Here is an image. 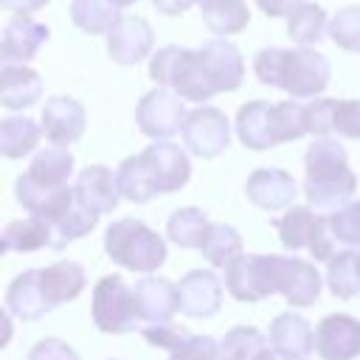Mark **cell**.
<instances>
[{"label":"cell","instance_id":"obj_11","mask_svg":"<svg viewBox=\"0 0 360 360\" xmlns=\"http://www.w3.org/2000/svg\"><path fill=\"white\" fill-rule=\"evenodd\" d=\"M141 155L149 163V172H152L155 186H158V194L180 191L188 183L191 160H188V155L177 143H172V141H152V146H146Z\"/></svg>","mask_w":360,"mask_h":360},{"label":"cell","instance_id":"obj_50","mask_svg":"<svg viewBox=\"0 0 360 360\" xmlns=\"http://www.w3.org/2000/svg\"><path fill=\"white\" fill-rule=\"evenodd\" d=\"M335 233H332V228H329V217H321L318 219V228H315V233H312V242H309V253H312V259L315 262H329L338 250H335Z\"/></svg>","mask_w":360,"mask_h":360},{"label":"cell","instance_id":"obj_22","mask_svg":"<svg viewBox=\"0 0 360 360\" xmlns=\"http://www.w3.org/2000/svg\"><path fill=\"white\" fill-rule=\"evenodd\" d=\"M42 96V79L28 65L3 62L0 68V104L6 110H25Z\"/></svg>","mask_w":360,"mask_h":360},{"label":"cell","instance_id":"obj_16","mask_svg":"<svg viewBox=\"0 0 360 360\" xmlns=\"http://www.w3.org/2000/svg\"><path fill=\"white\" fill-rule=\"evenodd\" d=\"M267 340H270V349L281 360H307L315 352V332L309 321L295 315L292 309L273 318Z\"/></svg>","mask_w":360,"mask_h":360},{"label":"cell","instance_id":"obj_12","mask_svg":"<svg viewBox=\"0 0 360 360\" xmlns=\"http://www.w3.org/2000/svg\"><path fill=\"white\" fill-rule=\"evenodd\" d=\"M245 194L262 211H281V208H292L298 186L290 172L276 169V166H262L248 177Z\"/></svg>","mask_w":360,"mask_h":360},{"label":"cell","instance_id":"obj_48","mask_svg":"<svg viewBox=\"0 0 360 360\" xmlns=\"http://www.w3.org/2000/svg\"><path fill=\"white\" fill-rule=\"evenodd\" d=\"M28 360H82L79 352L62 338H42L28 352Z\"/></svg>","mask_w":360,"mask_h":360},{"label":"cell","instance_id":"obj_44","mask_svg":"<svg viewBox=\"0 0 360 360\" xmlns=\"http://www.w3.org/2000/svg\"><path fill=\"white\" fill-rule=\"evenodd\" d=\"M141 335L146 338L149 346L163 349V352H169V354H174V352L191 338V335H188L183 326H177V323H146V326L141 329Z\"/></svg>","mask_w":360,"mask_h":360},{"label":"cell","instance_id":"obj_5","mask_svg":"<svg viewBox=\"0 0 360 360\" xmlns=\"http://www.w3.org/2000/svg\"><path fill=\"white\" fill-rule=\"evenodd\" d=\"M225 287L236 301L256 304L276 292V267L273 256L245 253L225 270Z\"/></svg>","mask_w":360,"mask_h":360},{"label":"cell","instance_id":"obj_30","mask_svg":"<svg viewBox=\"0 0 360 360\" xmlns=\"http://www.w3.org/2000/svg\"><path fill=\"white\" fill-rule=\"evenodd\" d=\"M202 11V22L211 34L228 39L231 34H239L248 28L250 22V11L245 0H211L205 6H200Z\"/></svg>","mask_w":360,"mask_h":360},{"label":"cell","instance_id":"obj_58","mask_svg":"<svg viewBox=\"0 0 360 360\" xmlns=\"http://www.w3.org/2000/svg\"><path fill=\"white\" fill-rule=\"evenodd\" d=\"M219 360H222V357H219Z\"/></svg>","mask_w":360,"mask_h":360},{"label":"cell","instance_id":"obj_54","mask_svg":"<svg viewBox=\"0 0 360 360\" xmlns=\"http://www.w3.org/2000/svg\"><path fill=\"white\" fill-rule=\"evenodd\" d=\"M256 360H281V357H278V354H276L273 349H264V352H262V354H259Z\"/></svg>","mask_w":360,"mask_h":360},{"label":"cell","instance_id":"obj_6","mask_svg":"<svg viewBox=\"0 0 360 360\" xmlns=\"http://www.w3.org/2000/svg\"><path fill=\"white\" fill-rule=\"evenodd\" d=\"M183 143L197 158H217L231 146V124L228 115L217 107H194L183 124Z\"/></svg>","mask_w":360,"mask_h":360},{"label":"cell","instance_id":"obj_38","mask_svg":"<svg viewBox=\"0 0 360 360\" xmlns=\"http://www.w3.org/2000/svg\"><path fill=\"white\" fill-rule=\"evenodd\" d=\"M96 222H98V214H93L90 208H84V205L76 200L59 219L51 222V228H53V250H59V248H65L68 242L82 239L84 233H90V231L96 228Z\"/></svg>","mask_w":360,"mask_h":360},{"label":"cell","instance_id":"obj_24","mask_svg":"<svg viewBox=\"0 0 360 360\" xmlns=\"http://www.w3.org/2000/svg\"><path fill=\"white\" fill-rule=\"evenodd\" d=\"M270 101L264 98H253L248 104L239 107L236 112V135L239 141L248 146V149H273L278 146L276 143V135H273V121H270Z\"/></svg>","mask_w":360,"mask_h":360},{"label":"cell","instance_id":"obj_49","mask_svg":"<svg viewBox=\"0 0 360 360\" xmlns=\"http://www.w3.org/2000/svg\"><path fill=\"white\" fill-rule=\"evenodd\" d=\"M177 51H180V45H166V48H160V51L149 59V79H152L158 87H169Z\"/></svg>","mask_w":360,"mask_h":360},{"label":"cell","instance_id":"obj_17","mask_svg":"<svg viewBox=\"0 0 360 360\" xmlns=\"http://www.w3.org/2000/svg\"><path fill=\"white\" fill-rule=\"evenodd\" d=\"M357 188V177L354 172L346 169H335V172H321V174H309L304 180V194L309 208L315 211H329L335 214L338 208L352 202V194Z\"/></svg>","mask_w":360,"mask_h":360},{"label":"cell","instance_id":"obj_53","mask_svg":"<svg viewBox=\"0 0 360 360\" xmlns=\"http://www.w3.org/2000/svg\"><path fill=\"white\" fill-rule=\"evenodd\" d=\"M152 3H155V8H158L160 14L177 17V14H183V11H188V6H191L194 0H152Z\"/></svg>","mask_w":360,"mask_h":360},{"label":"cell","instance_id":"obj_43","mask_svg":"<svg viewBox=\"0 0 360 360\" xmlns=\"http://www.w3.org/2000/svg\"><path fill=\"white\" fill-rule=\"evenodd\" d=\"M329 228L338 242H343L349 248H360V200L329 214Z\"/></svg>","mask_w":360,"mask_h":360},{"label":"cell","instance_id":"obj_55","mask_svg":"<svg viewBox=\"0 0 360 360\" xmlns=\"http://www.w3.org/2000/svg\"><path fill=\"white\" fill-rule=\"evenodd\" d=\"M110 3H112L115 8H129V6H135L138 0H110Z\"/></svg>","mask_w":360,"mask_h":360},{"label":"cell","instance_id":"obj_27","mask_svg":"<svg viewBox=\"0 0 360 360\" xmlns=\"http://www.w3.org/2000/svg\"><path fill=\"white\" fill-rule=\"evenodd\" d=\"M211 219L202 208H194V205H186V208H177L169 222H166V236L177 245V248H188V250H202V242L211 231Z\"/></svg>","mask_w":360,"mask_h":360},{"label":"cell","instance_id":"obj_40","mask_svg":"<svg viewBox=\"0 0 360 360\" xmlns=\"http://www.w3.org/2000/svg\"><path fill=\"white\" fill-rule=\"evenodd\" d=\"M349 166V155L346 149L335 141V138H315L312 146L304 155V169L307 177L309 174H321V172H335V169H346Z\"/></svg>","mask_w":360,"mask_h":360},{"label":"cell","instance_id":"obj_35","mask_svg":"<svg viewBox=\"0 0 360 360\" xmlns=\"http://www.w3.org/2000/svg\"><path fill=\"white\" fill-rule=\"evenodd\" d=\"M70 20L79 31L96 37V34H110L121 20V14L110 0H70Z\"/></svg>","mask_w":360,"mask_h":360},{"label":"cell","instance_id":"obj_52","mask_svg":"<svg viewBox=\"0 0 360 360\" xmlns=\"http://www.w3.org/2000/svg\"><path fill=\"white\" fill-rule=\"evenodd\" d=\"M51 0H0V6L11 14H34L39 11L42 6H48Z\"/></svg>","mask_w":360,"mask_h":360},{"label":"cell","instance_id":"obj_29","mask_svg":"<svg viewBox=\"0 0 360 360\" xmlns=\"http://www.w3.org/2000/svg\"><path fill=\"white\" fill-rule=\"evenodd\" d=\"M115 177H118L121 197L129 200V202H149L158 194L155 177H152L149 163H146V158L141 152L124 158L121 166H118V172H115Z\"/></svg>","mask_w":360,"mask_h":360},{"label":"cell","instance_id":"obj_57","mask_svg":"<svg viewBox=\"0 0 360 360\" xmlns=\"http://www.w3.org/2000/svg\"><path fill=\"white\" fill-rule=\"evenodd\" d=\"M357 270H360V253H357Z\"/></svg>","mask_w":360,"mask_h":360},{"label":"cell","instance_id":"obj_3","mask_svg":"<svg viewBox=\"0 0 360 360\" xmlns=\"http://www.w3.org/2000/svg\"><path fill=\"white\" fill-rule=\"evenodd\" d=\"M332 79V68L315 48H284V62L278 73V87L292 98H318Z\"/></svg>","mask_w":360,"mask_h":360},{"label":"cell","instance_id":"obj_36","mask_svg":"<svg viewBox=\"0 0 360 360\" xmlns=\"http://www.w3.org/2000/svg\"><path fill=\"white\" fill-rule=\"evenodd\" d=\"M326 284L335 298H354L360 292V270H357V253L354 250H338L326 262Z\"/></svg>","mask_w":360,"mask_h":360},{"label":"cell","instance_id":"obj_56","mask_svg":"<svg viewBox=\"0 0 360 360\" xmlns=\"http://www.w3.org/2000/svg\"><path fill=\"white\" fill-rule=\"evenodd\" d=\"M194 3H200V6H205V3H211V0H194Z\"/></svg>","mask_w":360,"mask_h":360},{"label":"cell","instance_id":"obj_25","mask_svg":"<svg viewBox=\"0 0 360 360\" xmlns=\"http://www.w3.org/2000/svg\"><path fill=\"white\" fill-rule=\"evenodd\" d=\"M39 276H42V292H45L48 307H62V304L79 298L84 290V281H87L82 264H76V262H53V264L42 267Z\"/></svg>","mask_w":360,"mask_h":360},{"label":"cell","instance_id":"obj_21","mask_svg":"<svg viewBox=\"0 0 360 360\" xmlns=\"http://www.w3.org/2000/svg\"><path fill=\"white\" fill-rule=\"evenodd\" d=\"M73 191H76V200L84 208H90L93 214H98V217L101 214H112L118 200H121L118 177L101 163H93V166L82 169L79 177H76Z\"/></svg>","mask_w":360,"mask_h":360},{"label":"cell","instance_id":"obj_15","mask_svg":"<svg viewBox=\"0 0 360 360\" xmlns=\"http://www.w3.org/2000/svg\"><path fill=\"white\" fill-rule=\"evenodd\" d=\"M132 295H135V309L141 323H172V318L180 309L177 284L160 276H143L132 287Z\"/></svg>","mask_w":360,"mask_h":360},{"label":"cell","instance_id":"obj_32","mask_svg":"<svg viewBox=\"0 0 360 360\" xmlns=\"http://www.w3.org/2000/svg\"><path fill=\"white\" fill-rule=\"evenodd\" d=\"M202 256L208 259L211 267L228 270L239 256H245V245H242L239 231L228 222H214L205 242H202Z\"/></svg>","mask_w":360,"mask_h":360},{"label":"cell","instance_id":"obj_46","mask_svg":"<svg viewBox=\"0 0 360 360\" xmlns=\"http://www.w3.org/2000/svg\"><path fill=\"white\" fill-rule=\"evenodd\" d=\"M335 132L340 138L360 141V98H343V101H338Z\"/></svg>","mask_w":360,"mask_h":360},{"label":"cell","instance_id":"obj_23","mask_svg":"<svg viewBox=\"0 0 360 360\" xmlns=\"http://www.w3.org/2000/svg\"><path fill=\"white\" fill-rule=\"evenodd\" d=\"M48 309L51 307L42 292L39 270H22L20 276H14V281L6 290V312H11L20 321H39Z\"/></svg>","mask_w":360,"mask_h":360},{"label":"cell","instance_id":"obj_18","mask_svg":"<svg viewBox=\"0 0 360 360\" xmlns=\"http://www.w3.org/2000/svg\"><path fill=\"white\" fill-rule=\"evenodd\" d=\"M48 34H51L48 25L37 22L31 14H14L3 25V42H0L3 62H11V65L31 62L42 48V42L48 39Z\"/></svg>","mask_w":360,"mask_h":360},{"label":"cell","instance_id":"obj_14","mask_svg":"<svg viewBox=\"0 0 360 360\" xmlns=\"http://www.w3.org/2000/svg\"><path fill=\"white\" fill-rule=\"evenodd\" d=\"M180 312L188 318H211L222 304V281L211 270H188L177 281Z\"/></svg>","mask_w":360,"mask_h":360},{"label":"cell","instance_id":"obj_9","mask_svg":"<svg viewBox=\"0 0 360 360\" xmlns=\"http://www.w3.org/2000/svg\"><path fill=\"white\" fill-rule=\"evenodd\" d=\"M84 124H87V112L73 96H53L42 107L39 127H42V135L53 146L76 143L84 135Z\"/></svg>","mask_w":360,"mask_h":360},{"label":"cell","instance_id":"obj_10","mask_svg":"<svg viewBox=\"0 0 360 360\" xmlns=\"http://www.w3.org/2000/svg\"><path fill=\"white\" fill-rule=\"evenodd\" d=\"M14 191H17V202L28 211V217H42L48 222L59 219L76 202V191L70 186L53 188V186H45V183L34 180L28 172L17 177Z\"/></svg>","mask_w":360,"mask_h":360},{"label":"cell","instance_id":"obj_13","mask_svg":"<svg viewBox=\"0 0 360 360\" xmlns=\"http://www.w3.org/2000/svg\"><path fill=\"white\" fill-rule=\"evenodd\" d=\"M155 34L143 17H121L107 34V53L118 65H138L152 53Z\"/></svg>","mask_w":360,"mask_h":360},{"label":"cell","instance_id":"obj_4","mask_svg":"<svg viewBox=\"0 0 360 360\" xmlns=\"http://www.w3.org/2000/svg\"><path fill=\"white\" fill-rule=\"evenodd\" d=\"M186 115L188 112L183 107V98L169 87L149 90L135 107V124L152 141H169L172 135L183 132Z\"/></svg>","mask_w":360,"mask_h":360},{"label":"cell","instance_id":"obj_28","mask_svg":"<svg viewBox=\"0 0 360 360\" xmlns=\"http://www.w3.org/2000/svg\"><path fill=\"white\" fill-rule=\"evenodd\" d=\"M39 135H42V127L28 115H8L0 121V155L8 160H17L37 149Z\"/></svg>","mask_w":360,"mask_h":360},{"label":"cell","instance_id":"obj_19","mask_svg":"<svg viewBox=\"0 0 360 360\" xmlns=\"http://www.w3.org/2000/svg\"><path fill=\"white\" fill-rule=\"evenodd\" d=\"M200 56H202V65L214 82V87L219 93H231L242 84L245 79V59L239 53V48L231 42V39H222V37H214L208 39L202 48H197Z\"/></svg>","mask_w":360,"mask_h":360},{"label":"cell","instance_id":"obj_47","mask_svg":"<svg viewBox=\"0 0 360 360\" xmlns=\"http://www.w3.org/2000/svg\"><path fill=\"white\" fill-rule=\"evenodd\" d=\"M281 62H284V48H262L253 59V70L256 79L262 84L278 87V73H281Z\"/></svg>","mask_w":360,"mask_h":360},{"label":"cell","instance_id":"obj_7","mask_svg":"<svg viewBox=\"0 0 360 360\" xmlns=\"http://www.w3.org/2000/svg\"><path fill=\"white\" fill-rule=\"evenodd\" d=\"M273 267H276V292H281L287 298V304L292 307H309L318 301L321 295V273L312 262L304 259H290V256H273Z\"/></svg>","mask_w":360,"mask_h":360},{"label":"cell","instance_id":"obj_42","mask_svg":"<svg viewBox=\"0 0 360 360\" xmlns=\"http://www.w3.org/2000/svg\"><path fill=\"white\" fill-rule=\"evenodd\" d=\"M335 112H338V98H315V101L304 104L307 135L329 138V132H335Z\"/></svg>","mask_w":360,"mask_h":360},{"label":"cell","instance_id":"obj_34","mask_svg":"<svg viewBox=\"0 0 360 360\" xmlns=\"http://www.w3.org/2000/svg\"><path fill=\"white\" fill-rule=\"evenodd\" d=\"M318 214L309 208V205H292L284 211V217L276 222L278 228V239L287 250H309V242H312V233L318 228Z\"/></svg>","mask_w":360,"mask_h":360},{"label":"cell","instance_id":"obj_26","mask_svg":"<svg viewBox=\"0 0 360 360\" xmlns=\"http://www.w3.org/2000/svg\"><path fill=\"white\" fill-rule=\"evenodd\" d=\"M42 248H53V228L48 219L25 217L3 228V253H34Z\"/></svg>","mask_w":360,"mask_h":360},{"label":"cell","instance_id":"obj_37","mask_svg":"<svg viewBox=\"0 0 360 360\" xmlns=\"http://www.w3.org/2000/svg\"><path fill=\"white\" fill-rule=\"evenodd\" d=\"M264 349H270V340L256 326H233L219 340L222 360H256Z\"/></svg>","mask_w":360,"mask_h":360},{"label":"cell","instance_id":"obj_31","mask_svg":"<svg viewBox=\"0 0 360 360\" xmlns=\"http://www.w3.org/2000/svg\"><path fill=\"white\" fill-rule=\"evenodd\" d=\"M287 34L301 48H312L329 34V17L318 3H301L287 17Z\"/></svg>","mask_w":360,"mask_h":360},{"label":"cell","instance_id":"obj_41","mask_svg":"<svg viewBox=\"0 0 360 360\" xmlns=\"http://www.w3.org/2000/svg\"><path fill=\"white\" fill-rule=\"evenodd\" d=\"M329 39L349 53H360V6H346L329 20Z\"/></svg>","mask_w":360,"mask_h":360},{"label":"cell","instance_id":"obj_33","mask_svg":"<svg viewBox=\"0 0 360 360\" xmlns=\"http://www.w3.org/2000/svg\"><path fill=\"white\" fill-rule=\"evenodd\" d=\"M28 174L45 186L62 188L68 186V177L73 174V152L68 146H45L42 152H37V158L31 160Z\"/></svg>","mask_w":360,"mask_h":360},{"label":"cell","instance_id":"obj_45","mask_svg":"<svg viewBox=\"0 0 360 360\" xmlns=\"http://www.w3.org/2000/svg\"><path fill=\"white\" fill-rule=\"evenodd\" d=\"M219 343L208 335H191L169 360H219Z\"/></svg>","mask_w":360,"mask_h":360},{"label":"cell","instance_id":"obj_8","mask_svg":"<svg viewBox=\"0 0 360 360\" xmlns=\"http://www.w3.org/2000/svg\"><path fill=\"white\" fill-rule=\"evenodd\" d=\"M315 352L321 360L360 357V321L346 312H332L315 326Z\"/></svg>","mask_w":360,"mask_h":360},{"label":"cell","instance_id":"obj_2","mask_svg":"<svg viewBox=\"0 0 360 360\" xmlns=\"http://www.w3.org/2000/svg\"><path fill=\"white\" fill-rule=\"evenodd\" d=\"M93 321L107 335H127L138 329L141 318L135 309L132 287L121 276H104L93 287Z\"/></svg>","mask_w":360,"mask_h":360},{"label":"cell","instance_id":"obj_20","mask_svg":"<svg viewBox=\"0 0 360 360\" xmlns=\"http://www.w3.org/2000/svg\"><path fill=\"white\" fill-rule=\"evenodd\" d=\"M169 90H174L183 101H208L211 96H217L219 90L214 87L200 51L191 48H180L174 68H172V79H169Z\"/></svg>","mask_w":360,"mask_h":360},{"label":"cell","instance_id":"obj_1","mask_svg":"<svg viewBox=\"0 0 360 360\" xmlns=\"http://www.w3.org/2000/svg\"><path fill=\"white\" fill-rule=\"evenodd\" d=\"M104 250L107 256L132 273L152 276L166 262V242L158 231H152L146 222L121 217L115 219L104 233Z\"/></svg>","mask_w":360,"mask_h":360},{"label":"cell","instance_id":"obj_39","mask_svg":"<svg viewBox=\"0 0 360 360\" xmlns=\"http://www.w3.org/2000/svg\"><path fill=\"white\" fill-rule=\"evenodd\" d=\"M270 121H273V135L276 143H287V141H298L301 135H307V118H304V104L298 101H278L270 107Z\"/></svg>","mask_w":360,"mask_h":360},{"label":"cell","instance_id":"obj_51","mask_svg":"<svg viewBox=\"0 0 360 360\" xmlns=\"http://www.w3.org/2000/svg\"><path fill=\"white\" fill-rule=\"evenodd\" d=\"M259 8L267 14V17H290L301 3L307 0H256Z\"/></svg>","mask_w":360,"mask_h":360}]
</instances>
